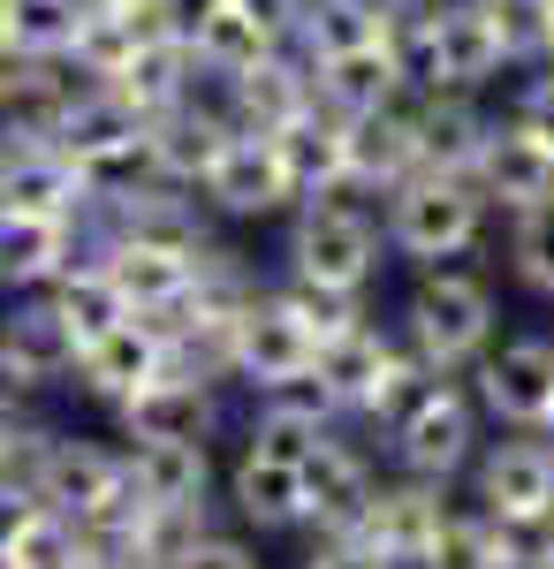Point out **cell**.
I'll list each match as a JSON object with an SVG mask.
<instances>
[{
  "mask_svg": "<svg viewBox=\"0 0 554 569\" xmlns=\"http://www.w3.org/2000/svg\"><path fill=\"white\" fill-rule=\"evenodd\" d=\"M289 273L335 297H365V281L380 273V220L365 206H349L342 190L304 198L297 236H289Z\"/></svg>",
  "mask_w": 554,
  "mask_h": 569,
  "instance_id": "1",
  "label": "cell"
},
{
  "mask_svg": "<svg viewBox=\"0 0 554 569\" xmlns=\"http://www.w3.org/2000/svg\"><path fill=\"white\" fill-rule=\"evenodd\" d=\"M403 335H410V357L426 372H456L471 357H486V342H494V289L478 273L441 266V273L418 281V297L403 311Z\"/></svg>",
  "mask_w": 554,
  "mask_h": 569,
  "instance_id": "2",
  "label": "cell"
},
{
  "mask_svg": "<svg viewBox=\"0 0 554 569\" xmlns=\"http://www.w3.org/2000/svg\"><path fill=\"white\" fill-rule=\"evenodd\" d=\"M478 220H486V198L471 190V176L418 168V176H403L387 190V243L403 259H426V266L456 259V251L478 243Z\"/></svg>",
  "mask_w": 554,
  "mask_h": 569,
  "instance_id": "3",
  "label": "cell"
},
{
  "mask_svg": "<svg viewBox=\"0 0 554 569\" xmlns=\"http://www.w3.org/2000/svg\"><path fill=\"white\" fill-rule=\"evenodd\" d=\"M395 426V456L410 479H456L471 463V440H478V418H471V395L448 388V380H410L387 410Z\"/></svg>",
  "mask_w": 554,
  "mask_h": 569,
  "instance_id": "4",
  "label": "cell"
},
{
  "mask_svg": "<svg viewBox=\"0 0 554 569\" xmlns=\"http://www.w3.org/2000/svg\"><path fill=\"white\" fill-rule=\"evenodd\" d=\"M410 372H426L410 350H395L380 327H342V335H327L319 342V357H311V380L327 388V402L335 410H373V418H387L395 410V395L410 388Z\"/></svg>",
  "mask_w": 554,
  "mask_h": 569,
  "instance_id": "5",
  "label": "cell"
},
{
  "mask_svg": "<svg viewBox=\"0 0 554 569\" xmlns=\"http://www.w3.org/2000/svg\"><path fill=\"white\" fill-rule=\"evenodd\" d=\"M31 493H39L46 509H61L69 525L115 517V509H137V493H129V456L91 448V440H46V448H39V471H31Z\"/></svg>",
  "mask_w": 554,
  "mask_h": 569,
  "instance_id": "6",
  "label": "cell"
},
{
  "mask_svg": "<svg viewBox=\"0 0 554 569\" xmlns=\"http://www.w3.org/2000/svg\"><path fill=\"white\" fill-rule=\"evenodd\" d=\"M311 357H319V335L297 319V305L281 289L236 305V350H228V372L236 380H251L258 395L289 388V380H311Z\"/></svg>",
  "mask_w": 554,
  "mask_h": 569,
  "instance_id": "7",
  "label": "cell"
},
{
  "mask_svg": "<svg viewBox=\"0 0 554 569\" xmlns=\"http://www.w3.org/2000/svg\"><path fill=\"white\" fill-rule=\"evenodd\" d=\"M198 190H206V206L228 213V220H266V213H281V206H297V182H289L281 144H274V137H258V130L228 137Z\"/></svg>",
  "mask_w": 554,
  "mask_h": 569,
  "instance_id": "8",
  "label": "cell"
},
{
  "mask_svg": "<svg viewBox=\"0 0 554 569\" xmlns=\"http://www.w3.org/2000/svg\"><path fill=\"white\" fill-rule=\"evenodd\" d=\"M99 273L122 289L129 311H145V319H160V311H175L190 289H198V259L206 251H182V243H152V236H129V228H115L99 251Z\"/></svg>",
  "mask_w": 554,
  "mask_h": 569,
  "instance_id": "9",
  "label": "cell"
},
{
  "mask_svg": "<svg viewBox=\"0 0 554 569\" xmlns=\"http://www.w3.org/2000/svg\"><path fill=\"white\" fill-rule=\"evenodd\" d=\"M228 137H236L228 107H206L198 91H190V99H175V107H160V114H145V160H152V182L198 190Z\"/></svg>",
  "mask_w": 554,
  "mask_h": 569,
  "instance_id": "10",
  "label": "cell"
},
{
  "mask_svg": "<svg viewBox=\"0 0 554 569\" xmlns=\"http://www.w3.org/2000/svg\"><path fill=\"white\" fill-rule=\"evenodd\" d=\"M478 509L510 531H532L554 517V448L547 440H502L478 463Z\"/></svg>",
  "mask_w": 554,
  "mask_h": 569,
  "instance_id": "11",
  "label": "cell"
},
{
  "mask_svg": "<svg viewBox=\"0 0 554 569\" xmlns=\"http://www.w3.org/2000/svg\"><path fill=\"white\" fill-rule=\"evenodd\" d=\"M160 372H175L168 335H160V319H145V311L115 319L107 335H91L85 350H77V380H85V395H99V402H122V395H137L145 380H160Z\"/></svg>",
  "mask_w": 554,
  "mask_h": 569,
  "instance_id": "12",
  "label": "cell"
},
{
  "mask_svg": "<svg viewBox=\"0 0 554 569\" xmlns=\"http://www.w3.org/2000/svg\"><path fill=\"white\" fill-rule=\"evenodd\" d=\"M311 91L327 114H373V107H395L410 99V69H403V46L395 39H373V46H349V53H327L311 61Z\"/></svg>",
  "mask_w": 554,
  "mask_h": 569,
  "instance_id": "13",
  "label": "cell"
},
{
  "mask_svg": "<svg viewBox=\"0 0 554 569\" xmlns=\"http://www.w3.org/2000/svg\"><path fill=\"white\" fill-rule=\"evenodd\" d=\"M478 402L516 433H540L554 418V342H502L478 365Z\"/></svg>",
  "mask_w": 554,
  "mask_h": 569,
  "instance_id": "14",
  "label": "cell"
},
{
  "mask_svg": "<svg viewBox=\"0 0 554 569\" xmlns=\"http://www.w3.org/2000/svg\"><path fill=\"white\" fill-rule=\"evenodd\" d=\"M403 176H418L410 99L373 107V114H342V182L349 190H395Z\"/></svg>",
  "mask_w": 554,
  "mask_h": 569,
  "instance_id": "15",
  "label": "cell"
},
{
  "mask_svg": "<svg viewBox=\"0 0 554 569\" xmlns=\"http://www.w3.org/2000/svg\"><path fill=\"white\" fill-rule=\"evenodd\" d=\"M206 486H214L206 440H137L129 448V493L145 517H198Z\"/></svg>",
  "mask_w": 554,
  "mask_h": 569,
  "instance_id": "16",
  "label": "cell"
},
{
  "mask_svg": "<svg viewBox=\"0 0 554 569\" xmlns=\"http://www.w3.org/2000/svg\"><path fill=\"white\" fill-rule=\"evenodd\" d=\"M122 410V433L129 448L137 440H214V380H198V372H160V380H145L137 395L115 402Z\"/></svg>",
  "mask_w": 554,
  "mask_h": 569,
  "instance_id": "17",
  "label": "cell"
},
{
  "mask_svg": "<svg viewBox=\"0 0 554 569\" xmlns=\"http://www.w3.org/2000/svg\"><path fill=\"white\" fill-rule=\"evenodd\" d=\"M441 486L433 479H410V486H373V501H365V517H357V531L380 547L395 569H426L433 539H441Z\"/></svg>",
  "mask_w": 554,
  "mask_h": 569,
  "instance_id": "18",
  "label": "cell"
},
{
  "mask_svg": "<svg viewBox=\"0 0 554 569\" xmlns=\"http://www.w3.org/2000/svg\"><path fill=\"white\" fill-rule=\"evenodd\" d=\"M319 107V91H311V61H289V53H266L258 69H244V77H228V122L236 130H289L297 114H311Z\"/></svg>",
  "mask_w": 554,
  "mask_h": 569,
  "instance_id": "19",
  "label": "cell"
},
{
  "mask_svg": "<svg viewBox=\"0 0 554 569\" xmlns=\"http://www.w3.org/2000/svg\"><path fill=\"white\" fill-rule=\"evenodd\" d=\"M471 190L494 198V206H510V213H524V206L554 198V160L524 130H486L478 160H471Z\"/></svg>",
  "mask_w": 554,
  "mask_h": 569,
  "instance_id": "20",
  "label": "cell"
},
{
  "mask_svg": "<svg viewBox=\"0 0 554 569\" xmlns=\"http://www.w3.org/2000/svg\"><path fill=\"white\" fill-rule=\"evenodd\" d=\"M365 501H373V471H365V456L342 448V440L327 433L311 456H304V525L349 531L357 517H365Z\"/></svg>",
  "mask_w": 554,
  "mask_h": 569,
  "instance_id": "21",
  "label": "cell"
},
{
  "mask_svg": "<svg viewBox=\"0 0 554 569\" xmlns=\"http://www.w3.org/2000/svg\"><path fill=\"white\" fill-rule=\"evenodd\" d=\"M486 130H494V122H478V107H471L464 91H426V99H410L418 168H433V176H471V160H478Z\"/></svg>",
  "mask_w": 554,
  "mask_h": 569,
  "instance_id": "22",
  "label": "cell"
},
{
  "mask_svg": "<svg viewBox=\"0 0 554 569\" xmlns=\"http://www.w3.org/2000/svg\"><path fill=\"white\" fill-rule=\"evenodd\" d=\"M77 259V220L0 213V289H46Z\"/></svg>",
  "mask_w": 554,
  "mask_h": 569,
  "instance_id": "23",
  "label": "cell"
},
{
  "mask_svg": "<svg viewBox=\"0 0 554 569\" xmlns=\"http://www.w3.org/2000/svg\"><path fill=\"white\" fill-rule=\"evenodd\" d=\"M228 493H236V517L258 525V531H297L304 525V463H281V456L244 448Z\"/></svg>",
  "mask_w": 554,
  "mask_h": 569,
  "instance_id": "24",
  "label": "cell"
},
{
  "mask_svg": "<svg viewBox=\"0 0 554 569\" xmlns=\"http://www.w3.org/2000/svg\"><path fill=\"white\" fill-rule=\"evenodd\" d=\"M395 16H403V8H387V0H304L289 39H297L311 61H327V53H349V46L395 39Z\"/></svg>",
  "mask_w": 554,
  "mask_h": 569,
  "instance_id": "25",
  "label": "cell"
},
{
  "mask_svg": "<svg viewBox=\"0 0 554 569\" xmlns=\"http://www.w3.org/2000/svg\"><path fill=\"white\" fill-rule=\"evenodd\" d=\"M266 53H281V31H266L251 8H236V0H220L214 16L198 23V39H190V61L206 69V77H244V69H258Z\"/></svg>",
  "mask_w": 554,
  "mask_h": 569,
  "instance_id": "26",
  "label": "cell"
},
{
  "mask_svg": "<svg viewBox=\"0 0 554 569\" xmlns=\"http://www.w3.org/2000/svg\"><path fill=\"white\" fill-rule=\"evenodd\" d=\"M190 77H198V61H190V46L168 39V31H152V39L129 53V69L115 77V91H122L137 114H160V107H175V99H190Z\"/></svg>",
  "mask_w": 554,
  "mask_h": 569,
  "instance_id": "27",
  "label": "cell"
},
{
  "mask_svg": "<svg viewBox=\"0 0 554 569\" xmlns=\"http://www.w3.org/2000/svg\"><path fill=\"white\" fill-rule=\"evenodd\" d=\"M274 144H281V160H289V182H297V198L349 190V182H342V114L311 107V114H297V122H289V130H274Z\"/></svg>",
  "mask_w": 554,
  "mask_h": 569,
  "instance_id": "28",
  "label": "cell"
},
{
  "mask_svg": "<svg viewBox=\"0 0 554 569\" xmlns=\"http://www.w3.org/2000/svg\"><path fill=\"white\" fill-rule=\"evenodd\" d=\"M46 297H53V311H61V327L77 335V350H85L91 335H107L115 319H129L122 289H115V281L99 273V259H91V266H77V259H69L61 273H53V281H46Z\"/></svg>",
  "mask_w": 554,
  "mask_h": 569,
  "instance_id": "29",
  "label": "cell"
},
{
  "mask_svg": "<svg viewBox=\"0 0 554 569\" xmlns=\"http://www.w3.org/2000/svg\"><path fill=\"white\" fill-rule=\"evenodd\" d=\"M426 569H524L510 525H494L486 509L478 517H441V539H433Z\"/></svg>",
  "mask_w": 554,
  "mask_h": 569,
  "instance_id": "30",
  "label": "cell"
},
{
  "mask_svg": "<svg viewBox=\"0 0 554 569\" xmlns=\"http://www.w3.org/2000/svg\"><path fill=\"white\" fill-rule=\"evenodd\" d=\"M85 23V0H8V53L23 61H69Z\"/></svg>",
  "mask_w": 554,
  "mask_h": 569,
  "instance_id": "31",
  "label": "cell"
},
{
  "mask_svg": "<svg viewBox=\"0 0 554 569\" xmlns=\"http://www.w3.org/2000/svg\"><path fill=\"white\" fill-rule=\"evenodd\" d=\"M510 259H516V273H524L532 289H547V297H554V198H540V206L516 213Z\"/></svg>",
  "mask_w": 554,
  "mask_h": 569,
  "instance_id": "32",
  "label": "cell"
},
{
  "mask_svg": "<svg viewBox=\"0 0 554 569\" xmlns=\"http://www.w3.org/2000/svg\"><path fill=\"white\" fill-rule=\"evenodd\" d=\"M160 569H258V555L244 539H220V531H190Z\"/></svg>",
  "mask_w": 554,
  "mask_h": 569,
  "instance_id": "33",
  "label": "cell"
},
{
  "mask_svg": "<svg viewBox=\"0 0 554 569\" xmlns=\"http://www.w3.org/2000/svg\"><path fill=\"white\" fill-rule=\"evenodd\" d=\"M304 569H395V562H387L380 547L349 525V531H319V547L304 555Z\"/></svg>",
  "mask_w": 554,
  "mask_h": 569,
  "instance_id": "34",
  "label": "cell"
},
{
  "mask_svg": "<svg viewBox=\"0 0 554 569\" xmlns=\"http://www.w3.org/2000/svg\"><path fill=\"white\" fill-rule=\"evenodd\" d=\"M510 130H524V137H532V144H540V152L554 160V77L524 91V107H516V122H510Z\"/></svg>",
  "mask_w": 554,
  "mask_h": 569,
  "instance_id": "35",
  "label": "cell"
},
{
  "mask_svg": "<svg viewBox=\"0 0 554 569\" xmlns=\"http://www.w3.org/2000/svg\"><path fill=\"white\" fill-rule=\"evenodd\" d=\"M220 0H152V23H160V31H168V39H198V23H206V16H214Z\"/></svg>",
  "mask_w": 554,
  "mask_h": 569,
  "instance_id": "36",
  "label": "cell"
},
{
  "mask_svg": "<svg viewBox=\"0 0 554 569\" xmlns=\"http://www.w3.org/2000/svg\"><path fill=\"white\" fill-rule=\"evenodd\" d=\"M540 53H554V0H540Z\"/></svg>",
  "mask_w": 554,
  "mask_h": 569,
  "instance_id": "37",
  "label": "cell"
},
{
  "mask_svg": "<svg viewBox=\"0 0 554 569\" xmlns=\"http://www.w3.org/2000/svg\"><path fill=\"white\" fill-rule=\"evenodd\" d=\"M0 61H8V0H0Z\"/></svg>",
  "mask_w": 554,
  "mask_h": 569,
  "instance_id": "38",
  "label": "cell"
},
{
  "mask_svg": "<svg viewBox=\"0 0 554 569\" xmlns=\"http://www.w3.org/2000/svg\"><path fill=\"white\" fill-rule=\"evenodd\" d=\"M540 569H554V547H547V555H540Z\"/></svg>",
  "mask_w": 554,
  "mask_h": 569,
  "instance_id": "39",
  "label": "cell"
},
{
  "mask_svg": "<svg viewBox=\"0 0 554 569\" xmlns=\"http://www.w3.org/2000/svg\"><path fill=\"white\" fill-rule=\"evenodd\" d=\"M387 8H410V0H387Z\"/></svg>",
  "mask_w": 554,
  "mask_h": 569,
  "instance_id": "40",
  "label": "cell"
},
{
  "mask_svg": "<svg viewBox=\"0 0 554 569\" xmlns=\"http://www.w3.org/2000/svg\"><path fill=\"white\" fill-rule=\"evenodd\" d=\"M547 433H554V418H547Z\"/></svg>",
  "mask_w": 554,
  "mask_h": 569,
  "instance_id": "41",
  "label": "cell"
}]
</instances>
